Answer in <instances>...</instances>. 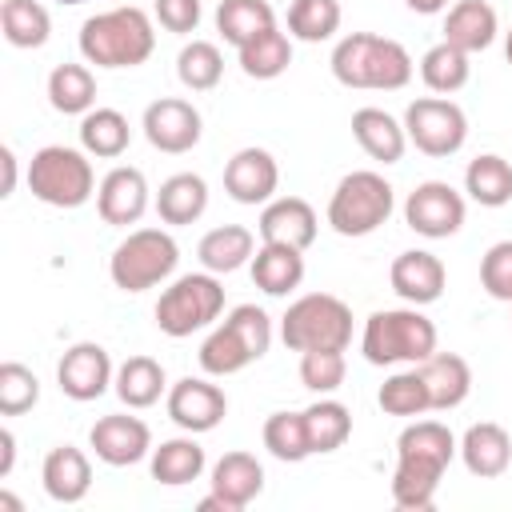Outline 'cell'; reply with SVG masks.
Returning a JSON list of instances; mask_svg holds the SVG:
<instances>
[{
	"label": "cell",
	"mask_w": 512,
	"mask_h": 512,
	"mask_svg": "<svg viewBox=\"0 0 512 512\" xmlns=\"http://www.w3.org/2000/svg\"><path fill=\"white\" fill-rule=\"evenodd\" d=\"M460 452L456 436L440 420H412L396 436V472H392V504L404 512H428L436 504V488Z\"/></svg>",
	"instance_id": "1"
},
{
	"label": "cell",
	"mask_w": 512,
	"mask_h": 512,
	"mask_svg": "<svg viewBox=\"0 0 512 512\" xmlns=\"http://www.w3.org/2000/svg\"><path fill=\"white\" fill-rule=\"evenodd\" d=\"M416 64L400 40L376 36V32H348L332 48V76L344 88H368V92H400L408 88Z\"/></svg>",
	"instance_id": "2"
},
{
	"label": "cell",
	"mask_w": 512,
	"mask_h": 512,
	"mask_svg": "<svg viewBox=\"0 0 512 512\" xmlns=\"http://www.w3.org/2000/svg\"><path fill=\"white\" fill-rule=\"evenodd\" d=\"M80 56L96 68H136L156 52V28L144 8L120 4L80 24Z\"/></svg>",
	"instance_id": "3"
},
{
	"label": "cell",
	"mask_w": 512,
	"mask_h": 512,
	"mask_svg": "<svg viewBox=\"0 0 512 512\" xmlns=\"http://www.w3.org/2000/svg\"><path fill=\"white\" fill-rule=\"evenodd\" d=\"M360 352L376 368L392 364H424L436 352V324L416 308H380L364 320Z\"/></svg>",
	"instance_id": "4"
},
{
	"label": "cell",
	"mask_w": 512,
	"mask_h": 512,
	"mask_svg": "<svg viewBox=\"0 0 512 512\" xmlns=\"http://www.w3.org/2000/svg\"><path fill=\"white\" fill-rule=\"evenodd\" d=\"M272 348V316L256 304H236L200 344V368L208 376H236Z\"/></svg>",
	"instance_id": "5"
},
{
	"label": "cell",
	"mask_w": 512,
	"mask_h": 512,
	"mask_svg": "<svg viewBox=\"0 0 512 512\" xmlns=\"http://www.w3.org/2000/svg\"><path fill=\"white\" fill-rule=\"evenodd\" d=\"M28 188L48 208H80L96 196V172L84 148L44 144L28 160Z\"/></svg>",
	"instance_id": "6"
},
{
	"label": "cell",
	"mask_w": 512,
	"mask_h": 512,
	"mask_svg": "<svg viewBox=\"0 0 512 512\" xmlns=\"http://www.w3.org/2000/svg\"><path fill=\"white\" fill-rule=\"evenodd\" d=\"M396 208V188L372 172V168H356L348 176H340V184L332 188V200H328V224L336 236H372L380 224H388Z\"/></svg>",
	"instance_id": "7"
},
{
	"label": "cell",
	"mask_w": 512,
	"mask_h": 512,
	"mask_svg": "<svg viewBox=\"0 0 512 512\" xmlns=\"http://www.w3.org/2000/svg\"><path fill=\"white\" fill-rule=\"evenodd\" d=\"M180 264V244L164 228H136L128 232L112 256H108V276L120 292H148L164 284Z\"/></svg>",
	"instance_id": "8"
},
{
	"label": "cell",
	"mask_w": 512,
	"mask_h": 512,
	"mask_svg": "<svg viewBox=\"0 0 512 512\" xmlns=\"http://www.w3.org/2000/svg\"><path fill=\"white\" fill-rule=\"evenodd\" d=\"M280 340L292 352L312 348H348L352 344V308L332 292H308L288 304L280 316Z\"/></svg>",
	"instance_id": "9"
},
{
	"label": "cell",
	"mask_w": 512,
	"mask_h": 512,
	"mask_svg": "<svg viewBox=\"0 0 512 512\" xmlns=\"http://www.w3.org/2000/svg\"><path fill=\"white\" fill-rule=\"evenodd\" d=\"M220 312H224V284L216 280V272H184L160 292L156 328L172 340H184L208 328L212 320H220Z\"/></svg>",
	"instance_id": "10"
},
{
	"label": "cell",
	"mask_w": 512,
	"mask_h": 512,
	"mask_svg": "<svg viewBox=\"0 0 512 512\" xmlns=\"http://www.w3.org/2000/svg\"><path fill=\"white\" fill-rule=\"evenodd\" d=\"M404 132H408V144H416V152L424 156H456L468 140V116L456 100H444V96H416L408 108H404Z\"/></svg>",
	"instance_id": "11"
},
{
	"label": "cell",
	"mask_w": 512,
	"mask_h": 512,
	"mask_svg": "<svg viewBox=\"0 0 512 512\" xmlns=\"http://www.w3.org/2000/svg\"><path fill=\"white\" fill-rule=\"evenodd\" d=\"M464 196L448 180H424L404 200V224L424 240H448L464 228Z\"/></svg>",
	"instance_id": "12"
},
{
	"label": "cell",
	"mask_w": 512,
	"mask_h": 512,
	"mask_svg": "<svg viewBox=\"0 0 512 512\" xmlns=\"http://www.w3.org/2000/svg\"><path fill=\"white\" fill-rule=\"evenodd\" d=\"M144 140L156 148V152H168V156H184L200 144L204 136V120L196 112L192 100H180V96H160L144 108Z\"/></svg>",
	"instance_id": "13"
},
{
	"label": "cell",
	"mask_w": 512,
	"mask_h": 512,
	"mask_svg": "<svg viewBox=\"0 0 512 512\" xmlns=\"http://www.w3.org/2000/svg\"><path fill=\"white\" fill-rule=\"evenodd\" d=\"M112 380H116L112 356H108V348L96 344V340L72 344V348L60 356V364H56V384H60V392H64L68 400H76V404L100 400V396L112 388Z\"/></svg>",
	"instance_id": "14"
},
{
	"label": "cell",
	"mask_w": 512,
	"mask_h": 512,
	"mask_svg": "<svg viewBox=\"0 0 512 512\" xmlns=\"http://www.w3.org/2000/svg\"><path fill=\"white\" fill-rule=\"evenodd\" d=\"M164 408H168V420L176 428L200 436V432H212L228 416V396H224L220 384H212L204 376H184L168 388Z\"/></svg>",
	"instance_id": "15"
},
{
	"label": "cell",
	"mask_w": 512,
	"mask_h": 512,
	"mask_svg": "<svg viewBox=\"0 0 512 512\" xmlns=\"http://www.w3.org/2000/svg\"><path fill=\"white\" fill-rule=\"evenodd\" d=\"M88 444H92L96 460H104L108 468H128V464H140L152 452V428L140 416L112 412V416H100L92 424Z\"/></svg>",
	"instance_id": "16"
},
{
	"label": "cell",
	"mask_w": 512,
	"mask_h": 512,
	"mask_svg": "<svg viewBox=\"0 0 512 512\" xmlns=\"http://www.w3.org/2000/svg\"><path fill=\"white\" fill-rule=\"evenodd\" d=\"M148 204H152V188H148L144 172L132 168V164L112 168V172L100 180V188H96V212H100V220L112 224V228L140 224V216L148 212Z\"/></svg>",
	"instance_id": "17"
},
{
	"label": "cell",
	"mask_w": 512,
	"mask_h": 512,
	"mask_svg": "<svg viewBox=\"0 0 512 512\" xmlns=\"http://www.w3.org/2000/svg\"><path fill=\"white\" fill-rule=\"evenodd\" d=\"M280 188V164L268 148H240L228 164H224V192L236 204H268Z\"/></svg>",
	"instance_id": "18"
},
{
	"label": "cell",
	"mask_w": 512,
	"mask_h": 512,
	"mask_svg": "<svg viewBox=\"0 0 512 512\" xmlns=\"http://www.w3.org/2000/svg\"><path fill=\"white\" fill-rule=\"evenodd\" d=\"M388 280H392V292L404 300V304H436L444 296V284H448V272H444V260L436 252H424V248H408L392 260L388 268Z\"/></svg>",
	"instance_id": "19"
},
{
	"label": "cell",
	"mask_w": 512,
	"mask_h": 512,
	"mask_svg": "<svg viewBox=\"0 0 512 512\" xmlns=\"http://www.w3.org/2000/svg\"><path fill=\"white\" fill-rule=\"evenodd\" d=\"M256 228H260V244H288V248L308 252L316 232H320V220H316L308 200H300V196H272L264 204Z\"/></svg>",
	"instance_id": "20"
},
{
	"label": "cell",
	"mask_w": 512,
	"mask_h": 512,
	"mask_svg": "<svg viewBox=\"0 0 512 512\" xmlns=\"http://www.w3.org/2000/svg\"><path fill=\"white\" fill-rule=\"evenodd\" d=\"M40 484L56 504H80L92 488V460L76 444H56L40 464Z\"/></svg>",
	"instance_id": "21"
},
{
	"label": "cell",
	"mask_w": 512,
	"mask_h": 512,
	"mask_svg": "<svg viewBox=\"0 0 512 512\" xmlns=\"http://www.w3.org/2000/svg\"><path fill=\"white\" fill-rule=\"evenodd\" d=\"M212 492L224 500L228 512H244L264 492V464L252 452H224L212 464Z\"/></svg>",
	"instance_id": "22"
},
{
	"label": "cell",
	"mask_w": 512,
	"mask_h": 512,
	"mask_svg": "<svg viewBox=\"0 0 512 512\" xmlns=\"http://www.w3.org/2000/svg\"><path fill=\"white\" fill-rule=\"evenodd\" d=\"M460 460L472 476L480 480H496L508 472L512 464V436L492 424V420H480V424H468V432L460 436Z\"/></svg>",
	"instance_id": "23"
},
{
	"label": "cell",
	"mask_w": 512,
	"mask_h": 512,
	"mask_svg": "<svg viewBox=\"0 0 512 512\" xmlns=\"http://www.w3.org/2000/svg\"><path fill=\"white\" fill-rule=\"evenodd\" d=\"M352 136L356 144L376 160V164H396L408 148V132L404 120H396L384 108H356L352 112Z\"/></svg>",
	"instance_id": "24"
},
{
	"label": "cell",
	"mask_w": 512,
	"mask_h": 512,
	"mask_svg": "<svg viewBox=\"0 0 512 512\" xmlns=\"http://www.w3.org/2000/svg\"><path fill=\"white\" fill-rule=\"evenodd\" d=\"M424 384H428V396H432V412H452L468 400L472 392V368L464 356L456 352H432L424 364H416Z\"/></svg>",
	"instance_id": "25"
},
{
	"label": "cell",
	"mask_w": 512,
	"mask_h": 512,
	"mask_svg": "<svg viewBox=\"0 0 512 512\" xmlns=\"http://www.w3.org/2000/svg\"><path fill=\"white\" fill-rule=\"evenodd\" d=\"M500 32L496 8L488 0H456L444 16V40L456 44L460 52H484Z\"/></svg>",
	"instance_id": "26"
},
{
	"label": "cell",
	"mask_w": 512,
	"mask_h": 512,
	"mask_svg": "<svg viewBox=\"0 0 512 512\" xmlns=\"http://www.w3.org/2000/svg\"><path fill=\"white\" fill-rule=\"evenodd\" d=\"M148 468H152V480L156 484H168V488H180V484H192L204 476L208 468V456L204 448L196 444V436H172V440H160L152 452H148Z\"/></svg>",
	"instance_id": "27"
},
{
	"label": "cell",
	"mask_w": 512,
	"mask_h": 512,
	"mask_svg": "<svg viewBox=\"0 0 512 512\" xmlns=\"http://www.w3.org/2000/svg\"><path fill=\"white\" fill-rule=\"evenodd\" d=\"M196 256H200L204 272L228 276V272L252 264V256H256V236H252V228H244V224H220V228H212V232L200 236Z\"/></svg>",
	"instance_id": "28"
},
{
	"label": "cell",
	"mask_w": 512,
	"mask_h": 512,
	"mask_svg": "<svg viewBox=\"0 0 512 512\" xmlns=\"http://www.w3.org/2000/svg\"><path fill=\"white\" fill-rule=\"evenodd\" d=\"M252 284L264 296H288L304 284V252L288 244H260L252 256Z\"/></svg>",
	"instance_id": "29"
},
{
	"label": "cell",
	"mask_w": 512,
	"mask_h": 512,
	"mask_svg": "<svg viewBox=\"0 0 512 512\" xmlns=\"http://www.w3.org/2000/svg\"><path fill=\"white\" fill-rule=\"evenodd\" d=\"M204 208H208V184L196 172H176L156 192V216L164 224H172V228L196 224L204 216Z\"/></svg>",
	"instance_id": "30"
},
{
	"label": "cell",
	"mask_w": 512,
	"mask_h": 512,
	"mask_svg": "<svg viewBox=\"0 0 512 512\" xmlns=\"http://www.w3.org/2000/svg\"><path fill=\"white\" fill-rule=\"evenodd\" d=\"M132 144V124L116 108H92L80 116V148L96 160H116Z\"/></svg>",
	"instance_id": "31"
},
{
	"label": "cell",
	"mask_w": 512,
	"mask_h": 512,
	"mask_svg": "<svg viewBox=\"0 0 512 512\" xmlns=\"http://www.w3.org/2000/svg\"><path fill=\"white\" fill-rule=\"evenodd\" d=\"M112 388H116L120 404H128V408H152L168 392V376H164V364L160 360H152V356H128L116 368Z\"/></svg>",
	"instance_id": "32"
},
{
	"label": "cell",
	"mask_w": 512,
	"mask_h": 512,
	"mask_svg": "<svg viewBox=\"0 0 512 512\" xmlns=\"http://www.w3.org/2000/svg\"><path fill=\"white\" fill-rule=\"evenodd\" d=\"M464 192L480 208H504L512 200V164L496 152H480L464 168Z\"/></svg>",
	"instance_id": "33"
},
{
	"label": "cell",
	"mask_w": 512,
	"mask_h": 512,
	"mask_svg": "<svg viewBox=\"0 0 512 512\" xmlns=\"http://www.w3.org/2000/svg\"><path fill=\"white\" fill-rule=\"evenodd\" d=\"M48 104L60 116H84L96 108V76L88 64H56L48 72Z\"/></svg>",
	"instance_id": "34"
},
{
	"label": "cell",
	"mask_w": 512,
	"mask_h": 512,
	"mask_svg": "<svg viewBox=\"0 0 512 512\" xmlns=\"http://www.w3.org/2000/svg\"><path fill=\"white\" fill-rule=\"evenodd\" d=\"M236 56H240V72L244 76H252V80H276L292 64V36L272 24L268 32H260L244 48H236Z\"/></svg>",
	"instance_id": "35"
},
{
	"label": "cell",
	"mask_w": 512,
	"mask_h": 512,
	"mask_svg": "<svg viewBox=\"0 0 512 512\" xmlns=\"http://www.w3.org/2000/svg\"><path fill=\"white\" fill-rule=\"evenodd\" d=\"M468 76H472V56L460 52L456 44H448V40L432 44V48L420 56V80H424V88L436 92V96L460 92V88L468 84Z\"/></svg>",
	"instance_id": "36"
},
{
	"label": "cell",
	"mask_w": 512,
	"mask_h": 512,
	"mask_svg": "<svg viewBox=\"0 0 512 512\" xmlns=\"http://www.w3.org/2000/svg\"><path fill=\"white\" fill-rule=\"evenodd\" d=\"M304 428H308L312 456H324V452H336V448L348 444V436H352V412H348V404H340L332 396H320L316 404L304 408Z\"/></svg>",
	"instance_id": "37"
},
{
	"label": "cell",
	"mask_w": 512,
	"mask_h": 512,
	"mask_svg": "<svg viewBox=\"0 0 512 512\" xmlns=\"http://www.w3.org/2000/svg\"><path fill=\"white\" fill-rule=\"evenodd\" d=\"M272 24H276V12L268 0H220L216 8V32L232 48H244L252 36L268 32Z\"/></svg>",
	"instance_id": "38"
},
{
	"label": "cell",
	"mask_w": 512,
	"mask_h": 512,
	"mask_svg": "<svg viewBox=\"0 0 512 512\" xmlns=\"http://www.w3.org/2000/svg\"><path fill=\"white\" fill-rule=\"evenodd\" d=\"M0 28L12 48H44L52 36V16L40 0H4Z\"/></svg>",
	"instance_id": "39"
},
{
	"label": "cell",
	"mask_w": 512,
	"mask_h": 512,
	"mask_svg": "<svg viewBox=\"0 0 512 512\" xmlns=\"http://www.w3.org/2000/svg\"><path fill=\"white\" fill-rule=\"evenodd\" d=\"M340 20H344L340 0H292L288 4V36L304 44L332 40L340 32Z\"/></svg>",
	"instance_id": "40"
},
{
	"label": "cell",
	"mask_w": 512,
	"mask_h": 512,
	"mask_svg": "<svg viewBox=\"0 0 512 512\" xmlns=\"http://www.w3.org/2000/svg\"><path fill=\"white\" fill-rule=\"evenodd\" d=\"M376 404L388 412V416H424L432 412V396H428V384L420 376V368H404V372H392L380 392H376Z\"/></svg>",
	"instance_id": "41"
},
{
	"label": "cell",
	"mask_w": 512,
	"mask_h": 512,
	"mask_svg": "<svg viewBox=\"0 0 512 512\" xmlns=\"http://www.w3.org/2000/svg\"><path fill=\"white\" fill-rule=\"evenodd\" d=\"M176 76L188 92H212L224 76V56L212 40H188L176 56Z\"/></svg>",
	"instance_id": "42"
},
{
	"label": "cell",
	"mask_w": 512,
	"mask_h": 512,
	"mask_svg": "<svg viewBox=\"0 0 512 512\" xmlns=\"http://www.w3.org/2000/svg\"><path fill=\"white\" fill-rule=\"evenodd\" d=\"M264 448L284 460V464H300L312 456V444H308V428H304V412H272L264 420Z\"/></svg>",
	"instance_id": "43"
},
{
	"label": "cell",
	"mask_w": 512,
	"mask_h": 512,
	"mask_svg": "<svg viewBox=\"0 0 512 512\" xmlns=\"http://www.w3.org/2000/svg\"><path fill=\"white\" fill-rule=\"evenodd\" d=\"M40 404V380L28 364L4 360L0 364V416H24Z\"/></svg>",
	"instance_id": "44"
},
{
	"label": "cell",
	"mask_w": 512,
	"mask_h": 512,
	"mask_svg": "<svg viewBox=\"0 0 512 512\" xmlns=\"http://www.w3.org/2000/svg\"><path fill=\"white\" fill-rule=\"evenodd\" d=\"M348 376V364H344V352L340 348H312V352H300V384L316 396H332Z\"/></svg>",
	"instance_id": "45"
},
{
	"label": "cell",
	"mask_w": 512,
	"mask_h": 512,
	"mask_svg": "<svg viewBox=\"0 0 512 512\" xmlns=\"http://www.w3.org/2000/svg\"><path fill=\"white\" fill-rule=\"evenodd\" d=\"M480 284L492 300L512 304V240H500L480 260Z\"/></svg>",
	"instance_id": "46"
},
{
	"label": "cell",
	"mask_w": 512,
	"mask_h": 512,
	"mask_svg": "<svg viewBox=\"0 0 512 512\" xmlns=\"http://www.w3.org/2000/svg\"><path fill=\"white\" fill-rule=\"evenodd\" d=\"M152 12H156V20H160V28L172 32V36L196 32V28H200V16H204L200 0H156Z\"/></svg>",
	"instance_id": "47"
},
{
	"label": "cell",
	"mask_w": 512,
	"mask_h": 512,
	"mask_svg": "<svg viewBox=\"0 0 512 512\" xmlns=\"http://www.w3.org/2000/svg\"><path fill=\"white\" fill-rule=\"evenodd\" d=\"M12 464H16V436L12 428H0V480L12 476Z\"/></svg>",
	"instance_id": "48"
},
{
	"label": "cell",
	"mask_w": 512,
	"mask_h": 512,
	"mask_svg": "<svg viewBox=\"0 0 512 512\" xmlns=\"http://www.w3.org/2000/svg\"><path fill=\"white\" fill-rule=\"evenodd\" d=\"M0 164H4V188H0V196H12L16 192V152L8 144L0 148Z\"/></svg>",
	"instance_id": "49"
},
{
	"label": "cell",
	"mask_w": 512,
	"mask_h": 512,
	"mask_svg": "<svg viewBox=\"0 0 512 512\" xmlns=\"http://www.w3.org/2000/svg\"><path fill=\"white\" fill-rule=\"evenodd\" d=\"M412 12H420V16H436V12H444L448 8V0H404Z\"/></svg>",
	"instance_id": "50"
},
{
	"label": "cell",
	"mask_w": 512,
	"mask_h": 512,
	"mask_svg": "<svg viewBox=\"0 0 512 512\" xmlns=\"http://www.w3.org/2000/svg\"><path fill=\"white\" fill-rule=\"evenodd\" d=\"M0 508H16V512H20V508H24V504H20V500H16V496H12V492H0Z\"/></svg>",
	"instance_id": "51"
},
{
	"label": "cell",
	"mask_w": 512,
	"mask_h": 512,
	"mask_svg": "<svg viewBox=\"0 0 512 512\" xmlns=\"http://www.w3.org/2000/svg\"><path fill=\"white\" fill-rule=\"evenodd\" d=\"M504 56H508V64H512V28L504 32Z\"/></svg>",
	"instance_id": "52"
},
{
	"label": "cell",
	"mask_w": 512,
	"mask_h": 512,
	"mask_svg": "<svg viewBox=\"0 0 512 512\" xmlns=\"http://www.w3.org/2000/svg\"><path fill=\"white\" fill-rule=\"evenodd\" d=\"M56 4H84V0H56Z\"/></svg>",
	"instance_id": "53"
}]
</instances>
